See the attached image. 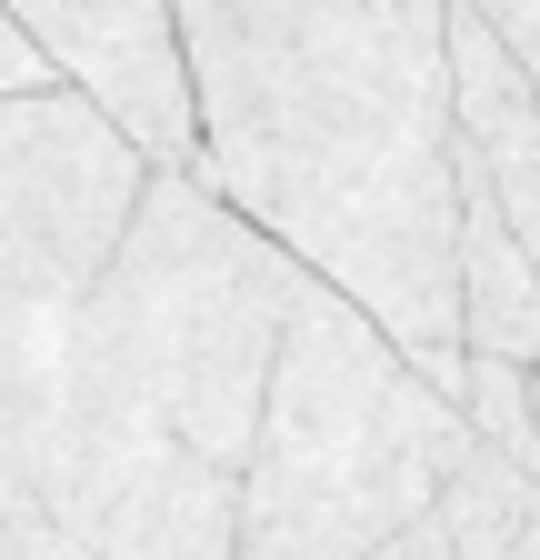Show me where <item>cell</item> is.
Returning a JSON list of instances; mask_svg holds the SVG:
<instances>
[{"mask_svg": "<svg viewBox=\"0 0 540 560\" xmlns=\"http://www.w3.org/2000/svg\"><path fill=\"white\" fill-rule=\"evenodd\" d=\"M450 11L460 0H180V40L200 91V180L460 400Z\"/></svg>", "mask_w": 540, "mask_h": 560, "instance_id": "1", "label": "cell"}, {"mask_svg": "<svg viewBox=\"0 0 540 560\" xmlns=\"http://www.w3.org/2000/svg\"><path fill=\"white\" fill-rule=\"evenodd\" d=\"M301 280L310 270L270 231H250L200 171H161L110 280L91 291L71 350H60V371H81L91 390L161 420L211 470L250 480Z\"/></svg>", "mask_w": 540, "mask_h": 560, "instance_id": "2", "label": "cell"}, {"mask_svg": "<svg viewBox=\"0 0 540 560\" xmlns=\"http://www.w3.org/2000/svg\"><path fill=\"white\" fill-rule=\"evenodd\" d=\"M470 451V410L411 371L361 301L301 280L291 350L240 480V560H371L421 530Z\"/></svg>", "mask_w": 540, "mask_h": 560, "instance_id": "3", "label": "cell"}, {"mask_svg": "<svg viewBox=\"0 0 540 560\" xmlns=\"http://www.w3.org/2000/svg\"><path fill=\"white\" fill-rule=\"evenodd\" d=\"M151 180L161 171L81 91L0 110V400L60 371Z\"/></svg>", "mask_w": 540, "mask_h": 560, "instance_id": "4", "label": "cell"}, {"mask_svg": "<svg viewBox=\"0 0 540 560\" xmlns=\"http://www.w3.org/2000/svg\"><path fill=\"white\" fill-rule=\"evenodd\" d=\"M151 171H200V91H190V40L180 0H0Z\"/></svg>", "mask_w": 540, "mask_h": 560, "instance_id": "5", "label": "cell"}, {"mask_svg": "<svg viewBox=\"0 0 540 560\" xmlns=\"http://www.w3.org/2000/svg\"><path fill=\"white\" fill-rule=\"evenodd\" d=\"M460 340L470 361L540 371V270L470 161H460Z\"/></svg>", "mask_w": 540, "mask_h": 560, "instance_id": "6", "label": "cell"}, {"mask_svg": "<svg viewBox=\"0 0 540 560\" xmlns=\"http://www.w3.org/2000/svg\"><path fill=\"white\" fill-rule=\"evenodd\" d=\"M441 521H450V560H540V480L470 431L441 490Z\"/></svg>", "mask_w": 540, "mask_h": 560, "instance_id": "7", "label": "cell"}, {"mask_svg": "<svg viewBox=\"0 0 540 560\" xmlns=\"http://www.w3.org/2000/svg\"><path fill=\"white\" fill-rule=\"evenodd\" d=\"M60 91V70H50V50L0 11V110H21V101H50Z\"/></svg>", "mask_w": 540, "mask_h": 560, "instance_id": "8", "label": "cell"}, {"mask_svg": "<svg viewBox=\"0 0 540 560\" xmlns=\"http://www.w3.org/2000/svg\"><path fill=\"white\" fill-rule=\"evenodd\" d=\"M460 11H481V21L501 31V50L520 60V81L540 91V0H460Z\"/></svg>", "mask_w": 540, "mask_h": 560, "instance_id": "9", "label": "cell"}, {"mask_svg": "<svg viewBox=\"0 0 540 560\" xmlns=\"http://www.w3.org/2000/svg\"><path fill=\"white\" fill-rule=\"evenodd\" d=\"M371 560H450V521H441V511H431V521H421V530H400V540H380V550H371Z\"/></svg>", "mask_w": 540, "mask_h": 560, "instance_id": "10", "label": "cell"}, {"mask_svg": "<svg viewBox=\"0 0 540 560\" xmlns=\"http://www.w3.org/2000/svg\"><path fill=\"white\" fill-rule=\"evenodd\" d=\"M510 460H520V470H530V480H540V371H530V441H520V451H510Z\"/></svg>", "mask_w": 540, "mask_h": 560, "instance_id": "11", "label": "cell"}]
</instances>
